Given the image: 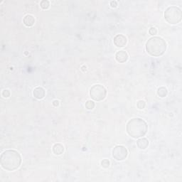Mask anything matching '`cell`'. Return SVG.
Listing matches in <instances>:
<instances>
[{"label": "cell", "mask_w": 182, "mask_h": 182, "mask_svg": "<svg viewBox=\"0 0 182 182\" xmlns=\"http://www.w3.org/2000/svg\"><path fill=\"white\" fill-rule=\"evenodd\" d=\"M164 18L171 24L179 23L182 18L181 10L177 7H169L164 12Z\"/></svg>", "instance_id": "obj_4"}, {"label": "cell", "mask_w": 182, "mask_h": 182, "mask_svg": "<svg viewBox=\"0 0 182 182\" xmlns=\"http://www.w3.org/2000/svg\"><path fill=\"white\" fill-rule=\"evenodd\" d=\"M1 95H2L4 98H9L10 96V92L8 90H4Z\"/></svg>", "instance_id": "obj_19"}, {"label": "cell", "mask_w": 182, "mask_h": 182, "mask_svg": "<svg viewBox=\"0 0 182 182\" xmlns=\"http://www.w3.org/2000/svg\"><path fill=\"white\" fill-rule=\"evenodd\" d=\"M109 161L108 159H103V161H101V166L103 167V168H108L109 166Z\"/></svg>", "instance_id": "obj_17"}, {"label": "cell", "mask_w": 182, "mask_h": 182, "mask_svg": "<svg viewBox=\"0 0 182 182\" xmlns=\"http://www.w3.org/2000/svg\"><path fill=\"white\" fill-rule=\"evenodd\" d=\"M33 97L38 100H41L45 96V90L41 87H37L33 91Z\"/></svg>", "instance_id": "obj_9"}, {"label": "cell", "mask_w": 182, "mask_h": 182, "mask_svg": "<svg viewBox=\"0 0 182 182\" xmlns=\"http://www.w3.org/2000/svg\"><path fill=\"white\" fill-rule=\"evenodd\" d=\"M146 122L141 118H133L127 124V132L129 136L135 139L144 137L147 132Z\"/></svg>", "instance_id": "obj_2"}, {"label": "cell", "mask_w": 182, "mask_h": 182, "mask_svg": "<svg viewBox=\"0 0 182 182\" xmlns=\"http://www.w3.org/2000/svg\"><path fill=\"white\" fill-rule=\"evenodd\" d=\"M115 58L119 63H124L127 61L128 54L126 51H120L117 52L115 54Z\"/></svg>", "instance_id": "obj_8"}, {"label": "cell", "mask_w": 182, "mask_h": 182, "mask_svg": "<svg viewBox=\"0 0 182 182\" xmlns=\"http://www.w3.org/2000/svg\"><path fill=\"white\" fill-rule=\"evenodd\" d=\"M53 152L55 155H61L64 153V146L61 144H55L53 146Z\"/></svg>", "instance_id": "obj_12"}, {"label": "cell", "mask_w": 182, "mask_h": 182, "mask_svg": "<svg viewBox=\"0 0 182 182\" xmlns=\"http://www.w3.org/2000/svg\"><path fill=\"white\" fill-rule=\"evenodd\" d=\"M110 6L112 7V8H115L118 6V3L115 1H112L110 2Z\"/></svg>", "instance_id": "obj_20"}, {"label": "cell", "mask_w": 182, "mask_h": 182, "mask_svg": "<svg viewBox=\"0 0 182 182\" xmlns=\"http://www.w3.org/2000/svg\"><path fill=\"white\" fill-rule=\"evenodd\" d=\"M127 149L124 146H116L112 150V157L118 161H122L127 157Z\"/></svg>", "instance_id": "obj_6"}, {"label": "cell", "mask_w": 182, "mask_h": 182, "mask_svg": "<svg viewBox=\"0 0 182 182\" xmlns=\"http://www.w3.org/2000/svg\"><path fill=\"white\" fill-rule=\"evenodd\" d=\"M137 145L140 149H145L149 146V141L146 138H141L137 141Z\"/></svg>", "instance_id": "obj_11"}, {"label": "cell", "mask_w": 182, "mask_h": 182, "mask_svg": "<svg viewBox=\"0 0 182 182\" xmlns=\"http://www.w3.org/2000/svg\"><path fill=\"white\" fill-rule=\"evenodd\" d=\"M167 93H168V91L167 89L164 87H161L157 90V95L161 98H164L166 97Z\"/></svg>", "instance_id": "obj_13"}, {"label": "cell", "mask_w": 182, "mask_h": 182, "mask_svg": "<svg viewBox=\"0 0 182 182\" xmlns=\"http://www.w3.org/2000/svg\"><path fill=\"white\" fill-rule=\"evenodd\" d=\"M95 106V103L92 100H88V101L85 103V107L87 109H92Z\"/></svg>", "instance_id": "obj_15"}, {"label": "cell", "mask_w": 182, "mask_h": 182, "mask_svg": "<svg viewBox=\"0 0 182 182\" xmlns=\"http://www.w3.org/2000/svg\"><path fill=\"white\" fill-rule=\"evenodd\" d=\"M149 33L150 35H152V36H155V35L157 34V29H156L155 27H151L149 30Z\"/></svg>", "instance_id": "obj_18"}, {"label": "cell", "mask_w": 182, "mask_h": 182, "mask_svg": "<svg viewBox=\"0 0 182 182\" xmlns=\"http://www.w3.org/2000/svg\"><path fill=\"white\" fill-rule=\"evenodd\" d=\"M40 6L43 9H48L50 7V3L47 0H43V1H41Z\"/></svg>", "instance_id": "obj_14"}, {"label": "cell", "mask_w": 182, "mask_h": 182, "mask_svg": "<svg viewBox=\"0 0 182 182\" xmlns=\"http://www.w3.org/2000/svg\"><path fill=\"white\" fill-rule=\"evenodd\" d=\"M35 23V18L32 15L28 14V15L25 16L24 18V24L25 26L28 27H31Z\"/></svg>", "instance_id": "obj_10"}, {"label": "cell", "mask_w": 182, "mask_h": 182, "mask_svg": "<svg viewBox=\"0 0 182 182\" xmlns=\"http://www.w3.org/2000/svg\"><path fill=\"white\" fill-rule=\"evenodd\" d=\"M127 38L122 34H118L114 38V44L118 47H124L127 44Z\"/></svg>", "instance_id": "obj_7"}, {"label": "cell", "mask_w": 182, "mask_h": 182, "mask_svg": "<svg viewBox=\"0 0 182 182\" xmlns=\"http://www.w3.org/2000/svg\"><path fill=\"white\" fill-rule=\"evenodd\" d=\"M145 105H146V103H145V102L144 101V100H139V101L137 102V107H138V108L140 109H144V107H145Z\"/></svg>", "instance_id": "obj_16"}, {"label": "cell", "mask_w": 182, "mask_h": 182, "mask_svg": "<svg viewBox=\"0 0 182 182\" xmlns=\"http://www.w3.org/2000/svg\"><path fill=\"white\" fill-rule=\"evenodd\" d=\"M107 90L103 85H95L90 90V95L95 101H102L106 97Z\"/></svg>", "instance_id": "obj_5"}, {"label": "cell", "mask_w": 182, "mask_h": 182, "mask_svg": "<svg viewBox=\"0 0 182 182\" xmlns=\"http://www.w3.org/2000/svg\"><path fill=\"white\" fill-rule=\"evenodd\" d=\"M53 105H54L55 107H57L59 105V101L58 100H54V101L53 102Z\"/></svg>", "instance_id": "obj_21"}, {"label": "cell", "mask_w": 182, "mask_h": 182, "mask_svg": "<svg viewBox=\"0 0 182 182\" xmlns=\"http://www.w3.org/2000/svg\"><path fill=\"white\" fill-rule=\"evenodd\" d=\"M0 163L4 169L8 171L16 170L21 165V155L15 150H6L1 154L0 157Z\"/></svg>", "instance_id": "obj_1"}, {"label": "cell", "mask_w": 182, "mask_h": 182, "mask_svg": "<svg viewBox=\"0 0 182 182\" xmlns=\"http://www.w3.org/2000/svg\"><path fill=\"white\" fill-rule=\"evenodd\" d=\"M166 50V41L161 37H152L146 44V51L152 56L158 57L162 55Z\"/></svg>", "instance_id": "obj_3"}]
</instances>
